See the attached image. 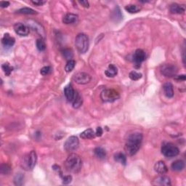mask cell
<instances>
[{
	"label": "cell",
	"instance_id": "obj_1",
	"mask_svg": "<svg viewBox=\"0 0 186 186\" xmlns=\"http://www.w3.org/2000/svg\"><path fill=\"white\" fill-rule=\"evenodd\" d=\"M143 135L140 132H134L129 135L126 141L125 150L129 156H134L141 148Z\"/></svg>",
	"mask_w": 186,
	"mask_h": 186
},
{
	"label": "cell",
	"instance_id": "obj_2",
	"mask_svg": "<svg viewBox=\"0 0 186 186\" xmlns=\"http://www.w3.org/2000/svg\"><path fill=\"white\" fill-rule=\"evenodd\" d=\"M65 168L69 172L78 173L82 169V161L81 157L76 154H71L65 162Z\"/></svg>",
	"mask_w": 186,
	"mask_h": 186
},
{
	"label": "cell",
	"instance_id": "obj_3",
	"mask_svg": "<svg viewBox=\"0 0 186 186\" xmlns=\"http://www.w3.org/2000/svg\"><path fill=\"white\" fill-rule=\"evenodd\" d=\"M75 45L78 52L81 54H84L89 49V38L85 34H79L75 39Z\"/></svg>",
	"mask_w": 186,
	"mask_h": 186
},
{
	"label": "cell",
	"instance_id": "obj_4",
	"mask_svg": "<svg viewBox=\"0 0 186 186\" xmlns=\"http://www.w3.org/2000/svg\"><path fill=\"white\" fill-rule=\"evenodd\" d=\"M119 98V93L113 89H106L100 93V98L105 103H113Z\"/></svg>",
	"mask_w": 186,
	"mask_h": 186
},
{
	"label": "cell",
	"instance_id": "obj_5",
	"mask_svg": "<svg viewBox=\"0 0 186 186\" xmlns=\"http://www.w3.org/2000/svg\"><path fill=\"white\" fill-rule=\"evenodd\" d=\"M161 153L164 156L167 157V158H172L178 156L180 153L179 148L174 145L173 143H164L162 147H161Z\"/></svg>",
	"mask_w": 186,
	"mask_h": 186
},
{
	"label": "cell",
	"instance_id": "obj_6",
	"mask_svg": "<svg viewBox=\"0 0 186 186\" xmlns=\"http://www.w3.org/2000/svg\"><path fill=\"white\" fill-rule=\"evenodd\" d=\"M161 74L166 77H173L176 76L178 71V69L176 65L172 64H165L161 65L160 69Z\"/></svg>",
	"mask_w": 186,
	"mask_h": 186
},
{
	"label": "cell",
	"instance_id": "obj_7",
	"mask_svg": "<svg viewBox=\"0 0 186 186\" xmlns=\"http://www.w3.org/2000/svg\"><path fill=\"white\" fill-rule=\"evenodd\" d=\"M79 145V141L77 137L71 136L66 140L64 143V148L67 152H72L76 150Z\"/></svg>",
	"mask_w": 186,
	"mask_h": 186
},
{
	"label": "cell",
	"instance_id": "obj_8",
	"mask_svg": "<svg viewBox=\"0 0 186 186\" xmlns=\"http://www.w3.org/2000/svg\"><path fill=\"white\" fill-rule=\"evenodd\" d=\"M73 80L78 84H86L91 82L92 77L89 74L85 72H79L74 74Z\"/></svg>",
	"mask_w": 186,
	"mask_h": 186
},
{
	"label": "cell",
	"instance_id": "obj_9",
	"mask_svg": "<svg viewBox=\"0 0 186 186\" xmlns=\"http://www.w3.org/2000/svg\"><path fill=\"white\" fill-rule=\"evenodd\" d=\"M37 161V155L35 150H31L30 154L26 157L24 160L23 167L27 168L28 169H33L36 166Z\"/></svg>",
	"mask_w": 186,
	"mask_h": 186
},
{
	"label": "cell",
	"instance_id": "obj_10",
	"mask_svg": "<svg viewBox=\"0 0 186 186\" xmlns=\"http://www.w3.org/2000/svg\"><path fill=\"white\" fill-rule=\"evenodd\" d=\"M14 30L17 35L21 36H28L30 32L29 28L22 23H17L14 26Z\"/></svg>",
	"mask_w": 186,
	"mask_h": 186
},
{
	"label": "cell",
	"instance_id": "obj_11",
	"mask_svg": "<svg viewBox=\"0 0 186 186\" xmlns=\"http://www.w3.org/2000/svg\"><path fill=\"white\" fill-rule=\"evenodd\" d=\"M145 52L141 49H137L133 55V60H134L135 64L138 65V66L141 65L142 62H143L145 60Z\"/></svg>",
	"mask_w": 186,
	"mask_h": 186
},
{
	"label": "cell",
	"instance_id": "obj_12",
	"mask_svg": "<svg viewBox=\"0 0 186 186\" xmlns=\"http://www.w3.org/2000/svg\"><path fill=\"white\" fill-rule=\"evenodd\" d=\"M153 184L155 185H161V186H169L171 185V180L167 176H159L156 178L153 182Z\"/></svg>",
	"mask_w": 186,
	"mask_h": 186
},
{
	"label": "cell",
	"instance_id": "obj_13",
	"mask_svg": "<svg viewBox=\"0 0 186 186\" xmlns=\"http://www.w3.org/2000/svg\"><path fill=\"white\" fill-rule=\"evenodd\" d=\"M79 17L77 15L73 14V13H68L63 17V23L69 25V24H74L77 23Z\"/></svg>",
	"mask_w": 186,
	"mask_h": 186
},
{
	"label": "cell",
	"instance_id": "obj_14",
	"mask_svg": "<svg viewBox=\"0 0 186 186\" xmlns=\"http://www.w3.org/2000/svg\"><path fill=\"white\" fill-rule=\"evenodd\" d=\"M76 92V91L74 90L71 85L69 84L65 87L64 95L65 96V98H66L68 101L72 103V101L74 100V97H75Z\"/></svg>",
	"mask_w": 186,
	"mask_h": 186
},
{
	"label": "cell",
	"instance_id": "obj_15",
	"mask_svg": "<svg viewBox=\"0 0 186 186\" xmlns=\"http://www.w3.org/2000/svg\"><path fill=\"white\" fill-rule=\"evenodd\" d=\"M15 42V39L10 36L9 34H5L4 35L3 38L2 39V43L4 47L7 48H10L14 45Z\"/></svg>",
	"mask_w": 186,
	"mask_h": 186
},
{
	"label": "cell",
	"instance_id": "obj_16",
	"mask_svg": "<svg viewBox=\"0 0 186 186\" xmlns=\"http://www.w3.org/2000/svg\"><path fill=\"white\" fill-rule=\"evenodd\" d=\"M169 10L172 14H183L185 11V8L184 5L174 3L170 5Z\"/></svg>",
	"mask_w": 186,
	"mask_h": 186
},
{
	"label": "cell",
	"instance_id": "obj_17",
	"mask_svg": "<svg viewBox=\"0 0 186 186\" xmlns=\"http://www.w3.org/2000/svg\"><path fill=\"white\" fill-rule=\"evenodd\" d=\"M111 18L113 22L115 23H118L120 22L122 20V14L121 12V10L119 7H116L111 12Z\"/></svg>",
	"mask_w": 186,
	"mask_h": 186
},
{
	"label": "cell",
	"instance_id": "obj_18",
	"mask_svg": "<svg viewBox=\"0 0 186 186\" xmlns=\"http://www.w3.org/2000/svg\"><path fill=\"white\" fill-rule=\"evenodd\" d=\"M155 171H156L157 173L161 174H165L167 173L168 171V168L167 165H165V163L162 161H159L158 162L156 163V165L154 166Z\"/></svg>",
	"mask_w": 186,
	"mask_h": 186
},
{
	"label": "cell",
	"instance_id": "obj_19",
	"mask_svg": "<svg viewBox=\"0 0 186 186\" xmlns=\"http://www.w3.org/2000/svg\"><path fill=\"white\" fill-rule=\"evenodd\" d=\"M163 89L166 97L171 98L174 96L173 86H172V84L170 82L165 83V84L163 85Z\"/></svg>",
	"mask_w": 186,
	"mask_h": 186
},
{
	"label": "cell",
	"instance_id": "obj_20",
	"mask_svg": "<svg viewBox=\"0 0 186 186\" xmlns=\"http://www.w3.org/2000/svg\"><path fill=\"white\" fill-rule=\"evenodd\" d=\"M117 68L113 64L109 65L108 68L107 69V70H106V71H105V74H106V76H108V77H114L117 74Z\"/></svg>",
	"mask_w": 186,
	"mask_h": 186
},
{
	"label": "cell",
	"instance_id": "obj_21",
	"mask_svg": "<svg viewBox=\"0 0 186 186\" xmlns=\"http://www.w3.org/2000/svg\"><path fill=\"white\" fill-rule=\"evenodd\" d=\"M171 167L174 171H182L185 168V162L182 160H177L172 164Z\"/></svg>",
	"mask_w": 186,
	"mask_h": 186
},
{
	"label": "cell",
	"instance_id": "obj_22",
	"mask_svg": "<svg viewBox=\"0 0 186 186\" xmlns=\"http://www.w3.org/2000/svg\"><path fill=\"white\" fill-rule=\"evenodd\" d=\"M80 137L82 139H93L95 137V133L92 129H87L81 133Z\"/></svg>",
	"mask_w": 186,
	"mask_h": 186
},
{
	"label": "cell",
	"instance_id": "obj_23",
	"mask_svg": "<svg viewBox=\"0 0 186 186\" xmlns=\"http://www.w3.org/2000/svg\"><path fill=\"white\" fill-rule=\"evenodd\" d=\"M94 154H95V156L99 159H103L106 156V150L101 147L95 148V150H94Z\"/></svg>",
	"mask_w": 186,
	"mask_h": 186
},
{
	"label": "cell",
	"instance_id": "obj_24",
	"mask_svg": "<svg viewBox=\"0 0 186 186\" xmlns=\"http://www.w3.org/2000/svg\"><path fill=\"white\" fill-rule=\"evenodd\" d=\"M72 103H73V107L74 108H79L81 106H82V98L77 92H76L75 97H74V100L72 101Z\"/></svg>",
	"mask_w": 186,
	"mask_h": 186
},
{
	"label": "cell",
	"instance_id": "obj_25",
	"mask_svg": "<svg viewBox=\"0 0 186 186\" xmlns=\"http://www.w3.org/2000/svg\"><path fill=\"white\" fill-rule=\"evenodd\" d=\"M114 160L117 162H119L123 165H126V158L125 155L122 153H117L114 155Z\"/></svg>",
	"mask_w": 186,
	"mask_h": 186
},
{
	"label": "cell",
	"instance_id": "obj_26",
	"mask_svg": "<svg viewBox=\"0 0 186 186\" xmlns=\"http://www.w3.org/2000/svg\"><path fill=\"white\" fill-rule=\"evenodd\" d=\"M17 13L18 14H24V15H36L37 12L34 10L29 7H23L20 9V10L16 11Z\"/></svg>",
	"mask_w": 186,
	"mask_h": 186
},
{
	"label": "cell",
	"instance_id": "obj_27",
	"mask_svg": "<svg viewBox=\"0 0 186 186\" xmlns=\"http://www.w3.org/2000/svg\"><path fill=\"white\" fill-rule=\"evenodd\" d=\"M125 10L130 13H137L141 11V7L135 4H129L125 7Z\"/></svg>",
	"mask_w": 186,
	"mask_h": 186
},
{
	"label": "cell",
	"instance_id": "obj_28",
	"mask_svg": "<svg viewBox=\"0 0 186 186\" xmlns=\"http://www.w3.org/2000/svg\"><path fill=\"white\" fill-rule=\"evenodd\" d=\"M12 171V168H11L10 165H9L8 164H2L0 167V172L4 175H7L9 174Z\"/></svg>",
	"mask_w": 186,
	"mask_h": 186
},
{
	"label": "cell",
	"instance_id": "obj_29",
	"mask_svg": "<svg viewBox=\"0 0 186 186\" xmlns=\"http://www.w3.org/2000/svg\"><path fill=\"white\" fill-rule=\"evenodd\" d=\"M23 180H24V176L23 174L21 173L16 174V175H15L14 178L15 185H16L17 186L22 185L23 184Z\"/></svg>",
	"mask_w": 186,
	"mask_h": 186
},
{
	"label": "cell",
	"instance_id": "obj_30",
	"mask_svg": "<svg viewBox=\"0 0 186 186\" xmlns=\"http://www.w3.org/2000/svg\"><path fill=\"white\" fill-rule=\"evenodd\" d=\"M2 70H3V71L4 72V74H5V75L7 76L10 75V74L12 73V71L13 70V68L11 67L10 64L7 63H4V64L2 65Z\"/></svg>",
	"mask_w": 186,
	"mask_h": 186
},
{
	"label": "cell",
	"instance_id": "obj_31",
	"mask_svg": "<svg viewBox=\"0 0 186 186\" xmlns=\"http://www.w3.org/2000/svg\"><path fill=\"white\" fill-rule=\"evenodd\" d=\"M75 65H76V62L75 60H70L67 62L66 65H65V71L68 72H71L72 70L74 69V67H75Z\"/></svg>",
	"mask_w": 186,
	"mask_h": 186
},
{
	"label": "cell",
	"instance_id": "obj_32",
	"mask_svg": "<svg viewBox=\"0 0 186 186\" xmlns=\"http://www.w3.org/2000/svg\"><path fill=\"white\" fill-rule=\"evenodd\" d=\"M36 45L37 49H38L39 51H44V50L46 49L45 42L41 39H37L36 42Z\"/></svg>",
	"mask_w": 186,
	"mask_h": 186
},
{
	"label": "cell",
	"instance_id": "obj_33",
	"mask_svg": "<svg viewBox=\"0 0 186 186\" xmlns=\"http://www.w3.org/2000/svg\"><path fill=\"white\" fill-rule=\"evenodd\" d=\"M129 76H130V78L131 79L133 80V81H137L139 80L140 79L142 78V74H140V73H137L136 71H131L130 74H129Z\"/></svg>",
	"mask_w": 186,
	"mask_h": 186
},
{
	"label": "cell",
	"instance_id": "obj_34",
	"mask_svg": "<svg viewBox=\"0 0 186 186\" xmlns=\"http://www.w3.org/2000/svg\"><path fill=\"white\" fill-rule=\"evenodd\" d=\"M63 55H64V57L66 59H68V60H71V58L73 57V52H72V51L71 50L69 49H65L63 50Z\"/></svg>",
	"mask_w": 186,
	"mask_h": 186
},
{
	"label": "cell",
	"instance_id": "obj_35",
	"mask_svg": "<svg viewBox=\"0 0 186 186\" xmlns=\"http://www.w3.org/2000/svg\"><path fill=\"white\" fill-rule=\"evenodd\" d=\"M51 70L52 69L50 66H45L40 70V74L43 76L48 75L51 72Z\"/></svg>",
	"mask_w": 186,
	"mask_h": 186
},
{
	"label": "cell",
	"instance_id": "obj_36",
	"mask_svg": "<svg viewBox=\"0 0 186 186\" xmlns=\"http://www.w3.org/2000/svg\"><path fill=\"white\" fill-rule=\"evenodd\" d=\"M63 184H69L72 180V177L71 175H66L63 177Z\"/></svg>",
	"mask_w": 186,
	"mask_h": 186
},
{
	"label": "cell",
	"instance_id": "obj_37",
	"mask_svg": "<svg viewBox=\"0 0 186 186\" xmlns=\"http://www.w3.org/2000/svg\"><path fill=\"white\" fill-rule=\"evenodd\" d=\"M174 79L175 80L178 81H185L186 79L185 74H182V75H176L174 76Z\"/></svg>",
	"mask_w": 186,
	"mask_h": 186
},
{
	"label": "cell",
	"instance_id": "obj_38",
	"mask_svg": "<svg viewBox=\"0 0 186 186\" xmlns=\"http://www.w3.org/2000/svg\"><path fill=\"white\" fill-rule=\"evenodd\" d=\"M31 3L33 4H34V5H36V6H41L43 5L44 4L46 3L45 1H40V0H36V1H31Z\"/></svg>",
	"mask_w": 186,
	"mask_h": 186
},
{
	"label": "cell",
	"instance_id": "obj_39",
	"mask_svg": "<svg viewBox=\"0 0 186 186\" xmlns=\"http://www.w3.org/2000/svg\"><path fill=\"white\" fill-rule=\"evenodd\" d=\"M103 133V129L99 126V127L97 128V130H96V132H95V135L98 137H100L102 136Z\"/></svg>",
	"mask_w": 186,
	"mask_h": 186
},
{
	"label": "cell",
	"instance_id": "obj_40",
	"mask_svg": "<svg viewBox=\"0 0 186 186\" xmlns=\"http://www.w3.org/2000/svg\"><path fill=\"white\" fill-rule=\"evenodd\" d=\"M9 5H10V2H4V1L0 2V6H1V7L2 8L7 7Z\"/></svg>",
	"mask_w": 186,
	"mask_h": 186
},
{
	"label": "cell",
	"instance_id": "obj_41",
	"mask_svg": "<svg viewBox=\"0 0 186 186\" xmlns=\"http://www.w3.org/2000/svg\"><path fill=\"white\" fill-rule=\"evenodd\" d=\"M79 3L81 5H82L83 7H84L88 8L89 7V4L87 1H79Z\"/></svg>",
	"mask_w": 186,
	"mask_h": 186
}]
</instances>
